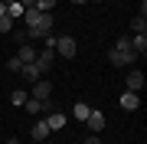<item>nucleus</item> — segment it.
Here are the masks:
<instances>
[{
  "instance_id": "nucleus-2",
  "label": "nucleus",
  "mask_w": 147,
  "mask_h": 144,
  "mask_svg": "<svg viewBox=\"0 0 147 144\" xmlns=\"http://www.w3.org/2000/svg\"><path fill=\"white\" fill-rule=\"evenodd\" d=\"M75 53H79L75 36H59V39H56V56H62V59H75Z\"/></svg>"
},
{
  "instance_id": "nucleus-24",
  "label": "nucleus",
  "mask_w": 147,
  "mask_h": 144,
  "mask_svg": "<svg viewBox=\"0 0 147 144\" xmlns=\"http://www.w3.org/2000/svg\"><path fill=\"white\" fill-rule=\"evenodd\" d=\"M42 144H56V141H42Z\"/></svg>"
},
{
  "instance_id": "nucleus-5",
  "label": "nucleus",
  "mask_w": 147,
  "mask_h": 144,
  "mask_svg": "<svg viewBox=\"0 0 147 144\" xmlns=\"http://www.w3.org/2000/svg\"><path fill=\"white\" fill-rule=\"evenodd\" d=\"M49 95H53V82L42 75L39 82H33V92H30V98H36V101H46Z\"/></svg>"
},
{
  "instance_id": "nucleus-1",
  "label": "nucleus",
  "mask_w": 147,
  "mask_h": 144,
  "mask_svg": "<svg viewBox=\"0 0 147 144\" xmlns=\"http://www.w3.org/2000/svg\"><path fill=\"white\" fill-rule=\"evenodd\" d=\"M23 20H26V36H30V39H46V36H53V26H56L53 13L26 10V13H23Z\"/></svg>"
},
{
  "instance_id": "nucleus-12",
  "label": "nucleus",
  "mask_w": 147,
  "mask_h": 144,
  "mask_svg": "<svg viewBox=\"0 0 147 144\" xmlns=\"http://www.w3.org/2000/svg\"><path fill=\"white\" fill-rule=\"evenodd\" d=\"M49 134H53V131L46 128V121H36V124H33V141H36V144L49 141Z\"/></svg>"
},
{
  "instance_id": "nucleus-7",
  "label": "nucleus",
  "mask_w": 147,
  "mask_h": 144,
  "mask_svg": "<svg viewBox=\"0 0 147 144\" xmlns=\"http://www.w3.org/2000/svg\"><path fill=\"white\" fill-rule=\"evenodd\" d=\"M85 124H88V131H92V134H101V128H105V115H101L98 108H92L88 118H85Z\"/></svg>"
},
{
  "instance_id": "nucleus-15",
  "label": "nucleus",
  "mask_w": 147,
  "mask_h": 144,
  "mask_svg": "<svg viewBox=\"0 0 147 144\" xmlns=\"http://www.w3.org/2000/svg\"><path fill=\"white\" fill-rule=\"evenodd\" d=\"M30 95H26V92H23V89H16V92H10V105H16V108H23V101H26Z\"/></svg>"
},
{
  "instance_id": "nucleus-21",
  "label": "nucleus",
  "mask_w": 147,
  "mask_h": 144,
  "mask_svg": "<svg viewBox=\"0 0 147 144\" xmlns=\"http://www.w3.org/2000/svg\"><path fill=\"white\" fill-rule=\"evenodd\" d=\"M85 144H101V138H98V134H88V138H85Z\"/></svg>"
},
{
  "instance_id": "nucleus-11",
  "label": "nucleus",
  "mask_w": 147,
  "mask_h": 144,
  "mask_svg": "<svg viewBox=\"0 0 147 144\" xmlns=\"http://www.w3.org/2000/svg\"><path fill=\"white\" fill-rule=\"evenodd\" d=\"M36 53H39L36 46H30V43H20V49H16V59H20V62H36Z\"/></svg>"
},
{
  "instance_id": "nucleus-17",
  "label": "nucleus",
  "mask_w": 147,
  "mask_h": 144,
  "mask_svg": "<svg viewBox=\"0 0 147 144\" xmlns=\"http://www.w3.org/2000/svg\"><path fill=\"white\" fill-rule=\"evenodd\" d=\"M53 7H56V0H36V7H33V10H39V13H53Z\"/></svg>"
},
{
  "instance_id": "nucleus-14",
  "label": "nucleus",
  "mask_w": 147,
  "mask_h": 144,
  "mask_svg": "<svg viewBox=\"0 0 147 144\" xmlns=\"http://www.w3.org/2000/svg\"><path fill=\"white\" fill-rule=\"evenodd\" d=\"M131 33H147V16H144V13L131 20Z\"/></svg>"
},
{
  "instance_id": "nucleus-19",
  "label": "nucleus",
  "mask_w": 147,
  "mask_h": 144,
  "mask_svg": "<svg viewBox=\"0 0 147 144\" xmlns=\"http://www.w3.org/2000/svg\"><path fill=\"white\" fill-rule=\"evenodd\" d=\"M13 36H16V43H26V39H30L26 30H13Z\"/></svg>"
},
{
  "instance_id": "nucleus-9",
  "label": "nucleus",
  "mask_w": 147,
  "mask_h": 144,
  "mask_svg": "<svg viewBox=\"0 0 147 144\" xmlns=\"http://www.w3.org/2000/svg\"><path fill=\"white\" fill-rule=\"evenodd\" d=\"M127 43H131V49H134L137 56H144V53H147V33H131Z\"/></svg>"
},
{
  "instance_id": "nucleus-10",
  "label": "nucleus",
  "mask_w": 147,
  "mask_h": 144,
  "mask_svg": "<svg viewBox=\"0 0 147 144\" xmlns=\"http://www.w3.org/2000/svg\"><path fill=\"white\" fill-rule=\"evenodd\" d=\"M124 89L127 92H141L144 89V72H127L124 75Z\"/></svg>"
},
{
  "instance_id": "nucleus-20",
  "label": "nucleus",
  "mask_w": 147,
  "mask_h": 144,
  "mask_svg": "<svg viewBox=\"0 0 147 144\" xmlns=\"http://www.w3.org/2000/svg\"><path fill=\"white\" fill-rule=\"evenodd\" d=\"M115 49H131V43H127V36H121L118 43H115Z\"/></svg>"
},
{
  "instance_id": "nucleus-4",
  "label": "nucleus",
  "mask_w": 147,
  "mask_h": 144,
  "mask_svg": "<svg viewBox=\"0 0 147 144\" xmlns=\"http://www.w3.org/2000/svg\"><path fill=\"white\" fill-rule=\"evenodd\" d=\"M42 121H46V128H49V131H62L65 124H69V118H65V112L53 108V112H46V118H42Z\"/></svg>"
},
{
  "instance_id": "nucleus-25",
  "label": "nucleus",
  "mask_w": 147,
  "mask_h": 144,
  "mask_svg": "<svg viewBox=\"0 0 147 144\" xmlns=\"http://www.w3.org/2000/svg\"><path fill=\"white\" fill-rule=\"evenodd\" d=\"M92 3H101V0H92Z\"/></svg>"
},
{
  "instance_id": "nucleus-22",
  "label": "nucleus",
  "mask_w": 147,
  "mask_h": 144,
  "mask_svg": "<svg viewBox=\"0 0 147 144\" xmlns=\"http://www.w3.org/2000/svg\"><path fill=\"white\" fill-rule=\"evenodd\" d=\"M7 13V3H3V0H0V16H3Z\"/></svg>"
},
{
  "instance_id": "nucleus-16",
  "label": "nucleus",
  "mask_w": 147,
  "mask_h": 144,
  "mask_svg": "<svg viewBox=\"0 0 147 144\" xmlns=\"http://www.w3.org/2000/svg\"><path fill=\"white\" fill-rule=\"evenodd\" d=\"M0 33H3V36H7V33H13V16H10V13L0 16Z\"/></svg>"
},
{
  "instance_id": "nucleus-8",
  "label": "nucleus",
  "mask_w": 147,
  "mask_h": 144,
  "mask_svg": "<svg viewBox=\"0 0 147 144\" xmlns=\"http://www.w3.org/2000/svg\"><path fill=\"white\" fill-rule=\"evenodd\" d=\"M20 75H23V82H30V85H33V82H39V79H42V72H39V66H36V62H23Z\"/></svg>"
},
{
  "instance_id": "nucleus-6",
  "label": "nucleus",
  "mask_w": 147,
  "mask_h": 144,
  "mask_svg": "<svg viewBox=\"0 0 147 144\" xmlns=\"http://www.w3.org/2000/svg\"><path fill=\"white\" fill-rule=\"evenodd\" d=\"M118 101H121V108H124V112H137V105H141V92H127V89H124Z\"/></svg>"
},
{
  "instance_id": "nucleus-13",
  "label": "nucleus",
  "mask_w": 147,
  "mask_h": 144,
  "mask_svg": "<svg viewBox=\"0 0 147 144\" xmlns=\"http://www.w3.org/2000/svg\"><path fill=\"white\" fill-rule=\"evenodd\" d=\"M88 112H92V108L85 105V101H75V108H72V118H75V121H85V118H88Z\"/></svg>"
},
{
  "instance_id": "nucleus-3",
  "label": "nucleus",
  "mask_w": 147,
  "mask_h": 144,
  "mask_svg": "<svg viewBox=\"0 0 147 144\" xmlns=\"http://www.w3.org/2000/svg\"><path fill=\"white\" fill-rule=\"evenodd\" d=\"M108 59L118 66V69H127V66H134L137 53H134V49H111V53H108Z\"/></svg>"
},
{
  "instance_id": "nucleus-18",
  "label": "nucleus",
  "mask_w": 147,
  "mask_h": 144,
  "mask_svg": "<svg viewBox=\"0 0 147 144\" xmlns=\"http://www.w3.org/2000/svg\"><path fill=\"white\" fill-rule=\"evenodd\" d=\"M7 69L20 75V69H23V62H20V59H16V56H10V59H7Z\"/></svg>"
},
{
  "instance_id": "nucleus-23",
  "label": "nucleus",
  "mask_w": 147,
  "mask_h": 144,
  "mask_svg": "<svg viewBox=\"0 0 147 144\" xmlns=\"http://www.w3.org/2000/svg\"><path fill=\"white\" fill-rule=\"evenodd\" d=\"M72 3H88V0H72Z\"/></svg>"
}]
</instances>
